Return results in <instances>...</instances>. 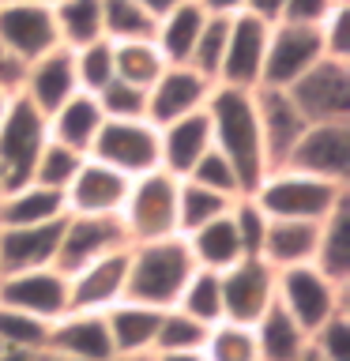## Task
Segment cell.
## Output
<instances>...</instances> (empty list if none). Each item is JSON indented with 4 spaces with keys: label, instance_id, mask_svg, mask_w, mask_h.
<instances>
[{
    "label": "cell",
    "instance_id": "1",
    "mask_svg": "<svg viewBox=\"0 0 350 361\" xmlns=\"http://www.w3.org/2000/svg\"><path fill=\"white\" fill-rule=\"evenodd\" d=\"M207 121H211L215 151H222L230 158V166L237 169L245 192H256V185L264 180L271 162H267V151H264V135H260L253 90L215 83L211 98H207Z\"/></svg>",
    "mask_w": 350,
    "mask_h": 361
},
{
    "label": "cell",
    "instance_id": "2",
    "mask_svg": "<svg viewBox=\"0 0 350 361\" xmlns=\"http://www.w3.org/2000/svg\"><path fill=\"white\" fill-rule=\"evenodd\" d=\"M192 271H196V259H192L188 241L181 233L128 245V290H124V298L155 305V309H174Z\"/></svg>",
    "mask_w": 350,
    "mask_h": 361
},
{
    "label": "cell",
    "instance_id": "3",
    "mask_svg": "<svg viewBox=\"0 0 350 361\" xmlns=\"http://www.w3.org/2000/svg\"><path fill=\"white\" fill-rule=\"evenodd\" d=\"M256 203L267 211V219H294V222H324L343 200H350L346 185L324 177H309L298 169L275 166L256 185Z\"/></svg>",
    "mask_w": 350,
    "mask_h": 361
},
{
    "label": "cell",
    "instance_id": "4",
    "mask_svg": "<svg viewBox=\"0 0 350 361\" xmlns=\"http://www.w3.org/2000/svg\"><path fill=\"white\" fill-rule=\"evenodd\" d=\"M121 226L128 233V245L140 241H158V237L177 233V177L166 169H151V173L135 177L128 185L121 207Z\"/></svg>",
    "mask_w": 350,
    "mask_h": 361
},
{
    "label": "cell",
    "instance_id": "5",
    "mask_svg": "<svg viewBox=\"0 0 350 361\" xmlns=\"http://www.w3.org/2000/svg\"><path fill=\"white\" fill-rule=\"evenodd\" d=\"M350 286H335L316 264L301 267H282L275 271V301L298 320L305 331H316L324 320H332L335 312L350 309Z\"/></svg>",
    "mask_w": 350,
    "mask_h": 361
},
{
    "label": "cell",
    "instance_id": "6",
    "mask_svg": "<svg viewBox=\"0 0 350 361\" xmlns=\"http://www.w3.org/2000/svg\"><path fill=\"white\" fill-rule=\"evenodd\" d=\"M45 140H49V117L42 109H34L23 94H16L4 121H0V177H4V192L30 180Z\"/></svg>",
    "mask_w": 350,
    "mask_h": 361
},
{
    "label": "cell",
    "instance_id": "7",
    "mask_svg": "<svg viewBox=\"0 0 350 361\" xmlns=\"http://www.w3.org/2000/svg\"><path fill=\"white\" fill-rule=\"evenodd\" d=\"M286 94L305 117V124L350 121V61L320 56L309 72L286 87Z\"/></svg>",
    "mask_w": 350,
    "mask_h": 361
},
{
    "label": "cell",
    "instance_id": "8",
    "mask_svg": "<svg viewBox=\"0 0 350 361\" xmlns=\"http://www.w3.org/2000/svg\"><path fill=\"white\" fill-rule=\"evenodd\" d=\"M87 158L135 180L158 169V128L151 121H106Z\"/></svg>",
    "mask_w": 350,
    "mask_h": 361
},
{
    "label": "cell",
    "instance_id": "9",
    "mask_svg": "<svg viewBox=\"0 0 350 361\" xmlns=\"http://www.w3.org/2000/svg\"><path fill=\"white\" fill-rule=\"evenodd\" d=\"M279 166L346 185L350 180V121L305 124V132L294 140V147Z\"/></svg>",
    "mask_w": 350,
    "mask_h": 361
},
{
    "label": "cell",
    "instance_id": "10",
    "mask_svg": "<svg viewBox=\"0 0 350 361\" xmlns=\"http://www.w3.org/2000/svg\"><path fill=\"white\" fill-rule=\"evenodd\" d=\"M128 248V233L117 214H64L61 245H56V267L64 275H76L79 267L95 259Z\"/></svg>",
    "mask_w": 350,
    "mask_h": 361
},
{
    "label": "cell",
    "instance_id": "11",
    "mask_svg": "<svg viewBox=\"0 0 350 361\" xmlns=\"http://www.w3.org/2000/svg\"><path fill=\"white\" fill-rule=\"evenodd\" d=\"M56 45L61 38H56L49 0H0V49L30 64Z\"/></svg>",
    "mask_w": 350,
    "mask_h": 361
},
{
    "label": "cell",
    "instance_id": "12",
    "mask_svg": "<svg viewBox=\"0 0 350 361\" xmlns=\"http://www.w3.org/2000/svg\"><path fill=\"white\" fill-rule=\"evenodd\" d=\"M324 56L320 30L316 27H294V23H271L267 30V53H264V75L260 87H279L286 90L298 75Z\"/></svg>",
    "mask_w": 350,
    "mask_h": 361
},
{
    "label": "cell",
    "instance_id": "13",
    "mask_svg": "<svg viewBox=\"0 0 350 361\" xmlns=\"http://www.w3.org/2000/svg\"><path fill=\"white\" fill-rule=\"evenodd\" d=\"M0 305L53 324L68 312V275L56 264L0 275Z\"/></svg>",
    "mask_w": 350,
    "mask_h": 361
},
{
    "label": "cell",
    "instance_id": "14",
    "mask_svg": "<svg viewBox=\"0 0 350 361\" xmlns=\"http://www.w3.org/2000/svg\"><path fill=\"white\" fill-rule=\"evenodd\" d=\"M222 275V320L253 327L275 301V267L260 256H245Z\"/></svg>",
    "mask_w": 350,
    "mask_h": 361
},
{
    "label": "cell",
    "instance_id": "15",
    "mask_svg": "<svg viewBox=\"0 0 350 361\" xmlns=\"http://www.w3.org/2000/svg\"><path fill=\"white\" fill-rule=\"evenodd\" d=\"M215 83L200 75L192 64H166L162 75L147 87V121L155 128H166L169 121H181L188 113L207 109Z\"/></svg>",
    "mask_w": 350,
    "mask_h": 361
},
{
    "label": "cell",
    "instance_id": "16",
    "mask_svg": "<svg viewBox=\"0 0 350 361\" xmlns=\"http://www.w3.org/2000/svg\"><path fill=\"white\" fill-rule=\"evenodd\" d=\"M267 30H271V23L256 19V16H245V11H241V16H234L230 19V34H226L219 79H215V83L237 87V90H256L260 75H264Z\"/></svg>",
    "mask_w": 350,
    "mask_h": 361
},
{
    "label": "cell",
    "instance_id": "17",
    "mask_svg": "<svg viewBox=\"0 0 350 361\" xmlns=\"http://www.w3.org/2000/svg\"><path fill=\"white\" fill-rule=\"evenodd\" d=\"M128 290V248L109 252L68 275V312H106Z\"/></svg>",
    "mask_w": 350,
    "mask_h": 361
},
{
    "label": "cell",
    "instance_id": "18",
    "mask_svg": "<svg viewBox=\"0 0 350 361\" xmlns=\"http://www.w3.org/2000/svg\"><path fill=\"white\" fill-rule=\"evenodd\" d=\"M128 185L132 180L117 173V169L102 166L95 158H83L79 173L64 188V211L68 214H121Z\"/></svg>",
    "mask_w": 350,
    "mask_h": 361
},
{
    "label": "cell",
    "instance_id": "19",
    "mask_svg": "<svg viewBox=\"0 0 350 361\" xmlns=\"http://www.w3.org/2000/svg\"><path fill=\"white\" fill-rule=\"evenodd\" d=\"M76 90H79V83H76L72 49L56 45V49H49L45 56H38V61L27 64V75H23V90H19V94L27 98L34 109H42L45 117H53V113L61 109Z\"/></svg>",
    "mask_w": 350,
    "mask_h": 361
},
{
    "label": "cell",
    "instance_id": "20",
    "mask_svg": "<svg viewBox=\"0 0 350 361\" xmlns=\"http://www.w3.org/2000/svg\"><path fill=\"white\" fill-rule=\"evenodd\" d=\"M45 354H61L72 361H113L117 357L102 312H64L61 320H53Z\"/></svg>",
    "mask_w": 350,
    "mask_h": 361
},
{
    "label": "cell",
    "instance_id": "21",
    "mask_svg": "<svg viewBox=\"0 0 350 361\" xmlns=\"http://www.w3.org/2000/svg\"><path fill=\"white\" fill-rule=\"evenodd\" d=\"M211 121L207 109L188 113L181 121H169L166 128H158V169H166L169 177H188L192 166L211 151Z\"/></svg>",
    "mask_w": 350,
    "mask_h": 361
},
{
    "label": "cell",
    "instance_id": "22",
    "mask_svg": "<svg viewBox=\"0 0 350 361\" xmlns=\"http://www.w3.org/2000/svg\"><path fill=\"white\" fill-rule=\"evenodd\" d=\"M166 309H155V305L143 301H117L113 309H106V331L113 343V354L117 357H147L155 354V335L158 324H162Z\"/></svg>",
    "mask_w": 350,
    "mask_h": 361
},
{
    "label": "cell",
    "instance_id": "23",
    "mask_svg": "<svg viewBox=\"0 0 350 361\" xmlns=\"http://www.w3.org/2000/svg\"><path fill=\"white\" fill-rule=\"evenodd\" d=\"M253 98H256V121H260V135H264L267 162L275 169L294 147V140L305 132V117L290 102L286 90H279V87H256Z\"/></svg>",
    "mask_w": 350,
    "mask_h": 361
},
{
    "label": "cell",
    "instance_id": "24",
    "mask_svg": "<svg viewBox=\"0 0 350 361\" xmlns=\"http://www.w3.org/2000/svg\"><path fill=\"white\" fill-rule=\"evenodd\" d=\"M61 222H64V219H61ZM61 222H45V226H4V230H0V275L56 264Z\"/></svg>",
    "mask_w": 350,
    "mask_h": 361
},
{
    "label": "cell",
    "instance_id": "25",
    "mask_svg": "<svg viewBox=\"0 0 350 361\" xmlns=\"http://www.w3.org/2000/svg\"><path fill=\"white\" fill-rule=\"evenodd\" d=\"M316 245H320V222H294V219H271L264 252L260 259L275 271L282 267H301L316 259Z\"/></svg>",
    "mask_w": 350,
    "mask_h": 361
},
{
    "label": "cell",
    "instance_id": "26",
    "mask_svg": "<svg viewBox=\"0 0 350 361\" xmlns=\"http://www.w3.org/2000/svg\"><path fill=\"white\" fill-rule=\"evenodd\" d=\"M64 192L45 188V185H27L8 188L0 196V230L4 226H45V222H61L64 219Z\"/></svg>",
    "mask_w": 350,
    "mask_h": 361
},
{
    "label": "cell",
    "instance_id": "27",
    "mask_svg": "<svg viewBox=\"0 0 350 361\" xmlns=\"http://www.w3.org/2000/svg\"><path fill=\"white\" fill-rule=\"evenodd\" d=\"M102 124H106V117H102V109H98V98L87 94V90H76V94L49 117V140L87 154L90 143H95V135L102 132Z\"/></svg>",
    "mask_w": 350,
    "mask_h": 361
},
{
    "label": "cell",
    "instance_id": "28",
    "mask_svg": "<svg viewBox=\"0 0 350 361\" xmlns=\"http://www.w3.org/2000/svg\"><path fill=\"white\" fill-rule=\"evenodd\" d=\"M203 23H207V16L196 8V0H185V4H177L174 11H166L162 19H155L151 42L158 45V53H162L166 64H188Z\"/></svg>",
    "mask_w": 350,
    "mask_h": 361
},
{
    "label": "cell",
    "instance_id": "29",
    "mask_svg": "<svg viewBox=\"0 0 350 361\" xmlns=\"http://www.w3.org/2000/svg\"><path fill=\"white\" fill-rule=\"evenodd\" d=\"M260 361H298L301 350L309 346V331L282 309L279 301H271V309L253 324Z\"/></svg>",
    "mask_w": 350,
    "mask_h": 361
},
{
    "label": "cell",
    "instance_id": "30",
    "mask_svg": "<svg viewBox=\"0 0 350 361\" xmlns=\"http://www.w3.org/2000/svg\"><path fill=\"white\" fill-rule=\"evenodd\" d=\"M181 237L188 241V252L196 259V267H203V271H226V267H234L237 259H245L237 230L230 222V211L219 214V219L207 222V226H200V230L181 233Z\"/></svg>",
    "mask_w": 350,
    "mask_h": 361
},
{
    "label": "cell",
    "instance_id": "31",
    "mask_svg": "<svg viewBox=\"0 0 350 361\" xmlns=\"http://www.w3.org/2000/svg\"><path fill=\"white\" fill-rule=\"evenodd\" d=\"M316 267L324 271L335 286H350V200L320 222V245H316Z\"/></svg>",
    "mask_w": 350,
    "mask_h": 361
},
{
    "label": "cell",
    "instance_id": "32",
    "mask_svg": "<svg viewBox=\"0 0 350 361\" xmlns=\"http://www.w3.org/2000/svg\"><path fill=\"white\" fill-rule=\"evenodd\" d=\"M53 23L64 49H79V45L106 38L102 34V0H53Z\"/></svg>",
    "mask_w": 350,
    "mask_h": 361
},
{
    "label": "cell",
    "instance_id": "33",
    "mask_svg": "<svg viewBox=\"0 0 350 361\" xmlns=\"http://www.w3.org/2000/svg\"><path fill=\"white\" fill-rule=\"evenodd\" d=\"M162 53L151 38H132V42H113V79H124L132 87H151L162 75Z\"/></svg>",
    "mask_w": 350,
    "mask_h": 361
},
{
    "label": "cell",
    "instance_id": "34",
    "mask_svg": "<svg viewBox=\"0 0 350 361\" xmlns=\"http://www.w3.org/2000/svg\"><path fill=\"white\" fill-rule=\"evenodd\" d=\"M174 309H181V312H188L192 320L215 327L222 320V275H219V271L196 267L188 275V282H185V290H181V298H177Z\"/></svg>",
    "mask_w": 350,
    "mask_h": 361
},
{
    "label": "cell",
    "instance_id": "35",
    "mask_svg": "<svg viewBox=\"0 0 350 361\" xmlns=\"http://www.w3.org/2000/svg\"><path fill=\"white\" fill-rule=\"evenodd\" d=\"M230 196L196 185V180H177V233H192L200 226L215 222L219 214L230 211Z\"/></svg>",
    "mask_w": 350,
    "mask_h": 361
},
{
    "label": "cell",
    "instance_id": "36",
    "mask_svg": "<svg viewBox=\"0 0 350 361\" xmlns=\"http://www.w3.org/2000/svg\"><path fill=\"white\" fill-rule=\"evenodd\" d=\"M203 361H260V346H256V331L248 324H234V320H219L207 327L203 338Z\"/></svg>",
    "mask_w": 350,
    "mask_h": 361
},
{
    "label": "cell",
    "instance_id": "37",
    "mask_svg": "<svg viewBox=\"0 0 350 361\" xmlns=\"http://www.w3.org/2000/svg\"><path fill=\"white\" fill-rule=\"evenodd\" d=\"M102 34L109 42H132V38H151L155 19L135 4V0H102Z\"/></svg>",
    "mask_w": 350,
    "mask_h": 361
},
{
    "label": "cell",
    "instance_id": "38",
    "mask_svg": "<svg viewBox=\"0 0 350 361\" xmlns=\"http://www.w3.org/2000/svg\"><path fill=\"white\" fill-rule=\"evenodd\" d=\"M203 338H207V324L192 320V316L181 312V309H166L162 324H158V335H155V354H188V350H203Z\"/></svg>",
    "mask_w": 350,
    "mask_h": 361
},
{
    "label": "cell",
    "instance_id": "39",
    "mask_svg": "<svg viewBox=\"0 0 350 361\" xmlns=\"http://www.w3.org/2000/svg\"><path fill=\"white\" fill-rule=\"evenodd\" d=\"M0 343H4V350L45 354V343H49V324L38 320V316H30V312H19V309L0 305Z\"/></svg>",
    "mask_w": 350,
    "mask_h": 361
},
{
    "label": "cell",
    "instance_id": "40",
    "mask_svg": "<svg viewBox=\"0 0 350 361\" xmlns=\"http://www.w3.org/2000/svg\"><path fill=\"white\" fill-rule=\"evenodd\" d=\"M83 158H87V154L72 151V147H64V143H56V140H45V147L38 151V162H34L30 180H34V185H45V188L64 192L68 180L79 173Z\"/></svg>",
    "mask_w": 350,
    "mask_h": 361
},
{
    "label": "cell",
    "instance_id": "41",
    "mask_svg": "<svg viewBox=\"0 0 350 361\" xmlns=\"http://www.w3.org/2000/svg\"><path fill=\"white\" fill-rule=\"evenodd\" d=\"M72 64H76V83L87 94H98L102 87L113 79V42L98 38L90 45H79L72 49Z\"/></svg>",
    "mask_w": 350,
    "mask_h": 361
},
{
    "label": "cell",
    "instance_id": "42",
    "mask_svg": "<svg viewBox=\"0 0 350 361\" xmlns=\"http://www.w3.org/2000/svg\"><path fill=\"white\" fill-rule=\"evenodd\" d=\"M230 222H234V230H237V241H241V252L245 256H260L264 252V237H267V211L256 203V196H237L230 203Z\"/></svg>",
    "mask_w": 350,
    "mask_h": 361
},
{
    "label": "cell",
    "instance_id": "43",
    "mask_svg": "<svg viewBox=\"0 0 350 361\" xmlns=\"http://www.w3.org/2000/svg\"><path fill=\"white\" fill-rule=\"evenodd\" d=\"M98 109L106 121H147V90L132 87L124 79H109L98 90Z\"/></svg>",
    "mask_w": 350,
    "mask_h": 361
},
{
    "label": "cell",
    "instance_id": "44",
    "mask_svg": "<svg viewBox=\"0 0 350 361\" xmlns=\"http://www.w3.org/2000/svg\"><path fill=\"white\" fill-rule=\"evenodd\" d=\"M181 180H196V185L219 192V196H230V200L245 196V185H241V177H237V169L230 166V158H226L222 151H215V147L192 166V173L181 177Z\"/></svg>",
    "mask_w": 350,
    "mask_h": 361
},
{
    "label": "cell",
    "instance_id": "45",
    "mask_svg": "<svg viewBox=\"0 0 350 361\" xmlns=\"http://www.w3.org/2000/svg\"><path fill=\"white\" fill-rule=\"evenodd\" d=\"M226 34H230V19H211L207 16V23H203V30H200V38H196V49H192V56H188V64L196 68L200 75H207L211 83L219 79Z\"/></svg>",
    "mask_w": 350,
    "mask_h": 361
},
{
    "label": "cell",
    "instance_id": "46",
    "mask_svg": "<svg viewBox=\"0 0 350 361\" xmlns=\"http://www.w3.org/2000/svg\"><path fill=\"white\" fill-rule=\"evenodd\" d=\"M309 343L320 350L327 361H350V309L335 312L309 335Z\"/></svg>",
    "mask_w": 350,
    "mask_h": 361
},
{
    "label": "cell",
    "instance_id": "47",
    "mask_svg": "<svg viewBox=\"0 0 350 361\" xmlns=\"http://www.w3.org/2000/svg\"><path fill=\"white\" fill-rule=\"evenodd\" d=\"M316 30H320L324 56H332V61H350V0H339Z\"/></svg>",
    "mask_w": 350,
    "mask_h": 361
},
{
    "label": "cell",
    "instance_id": "48",
    "mask_svg": "<svg viewBox=\"0 0 350 361\" xmlns=\"http://www.w3.org/2000/svg\"><path fill=\"white\" fill-rule=\"evenodd\" d=\"M335 4H339V0H286L279 23H294V27H320Z\"/></svg>",
    "mask_w": 350,
    "mask_h": 361
},
{
    "label": "cell",
    "instance_id": "49",
    "mask_svg": "<svg viewBox=\"0 0 350 361\" xmlns=\"http://www.w3.org/2000/svg\"><path fill=\"white\" fill-rule=\"evenodd\" d=\"M23 75H27V61H19L16 53L0 49V90L19 94V90H23Z\"/></svg>",
    "mask_w": 350,
    "mask_h": 361
},
{
    "label": "cell",
    "instance_id": "50",
    "mask_svg": "<svg viewBox=\"0 0 350 361\" xmlns=\"http://www.w3.org/2000/svg\"><path fill=\"white\" fill-rule=\"evenodd\" d=\"M196 8L211 19H234L245 11V0H196Z\"/></svg>",
    "mask_w": 350,
    "mask_h": 361
},
{
    "label": "cell",
    "instance_id": "51",
    "mask_svg": "<svg viewBox=\"0 0 350 361\" xmlns=\"http://www.w3.org/2000/svg\"><path fill=\"white\" fill-rule=\"evenodd\" d=\"M282 4H286V0H245V16H256L264 23H279Z\"/></svg>",
    "mask_w": 350,
    "mask_h": 361
},
{
    "label": "cell",
    "instance_id": "52",
    "mask_svg": "<svg viewBox=\"0 0 350 361\" xmlns=\"http://www.w3.org/2000/svg\"><path fill=\"white\" fill-rule=\"evenodd\" d=\"M135 4H140L151 19H162L166 11H174L177 4H185V0H135Z\"/></svg>",
    "mask_w": 350,
    "mask_h": 361
},
{
    "label": "cell",
    "instance_id": "53",
    "mask_svg": "<svg viewBox=\"0 0 350 361\" xmlns=\"http://www.w3.org/2000/svg\"><path fill=\"white\" fill-rule=\"evenodd\" d=\"M155 361H203L200 350H188V354H151Z\"/></svg>",
    "mask_w": 350,
    "mask_h": 361
},
{
    "label": "cell",
    "instance_id": "54",
    "mask_svg": "<svg viewBox=\"0 0 350 361\" xmlns=\"http://www.w3.org/2000/svg\"><path fill=\"white\" fill-rule=\"evenodd\" d=\"M0 361H42V354H27V350H4Z\"/></svg>",
    "mask_w": 350,
    "mask_h": 361
},
{
    "label": "cell",
    "instance_id": "55",
    "mask_svg": "<svg viewBox=\"0 0 350 361\" xmlns=\"http://www.w3.org/2000/svg\"><path fill=\"white\" fill-rule=\"evenodd\" d=\"M298 361H327V357H324V354H320V350H316V346L309 343V346H305V350H301V357H298Z\"/></svg>",
    "mask_w": 350,
    "mask_h": 361
},
{
    "label": "cell",
    "instance_id": "56",
    "mask_svg": "<svg viewBox=\"0 0 350 361\" xmlns=\"http://www.w3.org/2000/svg\"><path fill=\"white\" fill-rule=\"evenodd\" d=\"M11 98H16V94H8V90H0V121H4V113H8V106H11Z\"/></svg>",
    "mask_w": 350,
    "mask_h": 361
},
{
    "label": "cell",
    "instance_id": "57",
    "mask_svg": "<svg viewBox=\"0 0 350 361\" xmlns=\"http://www.w3.org/2000/svg\"><path fill=\"white\" fill-rule=\"evenodd\" d=\"M42 361H72V357H61V354H42Z\"/></svg>",
    "mask_w": 350,
    "mask_h": 361
},
{
    "label": "cell",
    "instance_id": "58",
    "mask_svg": "<svg viewBox=\"0 0 350 361\" xmlns=\"http://www.w3.org/2000/svg\"><path fill=\"white\" fill-rule=\"evenodd\" d=\"M113 361H155V357L147 354V357H113Z\"/></svg>",
    "mask_w": 350,
    "mask_h": 361
},
{
    "label": "cell",
    "instance_id": "59",
    "mask_svg": "<svg viewBox=\"0 0 350 361\" xmlns=\"http://www.w3.org/2000/svg\"><path fill=\"white\" fill-rule=\"evenodd\" d=\"M0 196H4V177H0Z\"/></svg>",
    "mask_w": 350,
    "mask_h": 361
},
{
    "label": "cell",
    "instance_id": "60",
    "mask_svg": "<svg viewBox=\"0 0 350 361\" xmlns=\"http://www.w3.org/2000/svg\"><path fill=\"white\" fill-rule=\"evenodd\" d=\"M0 354H4V343H0Z\"/></svg>",
    "mask_w": 350,
    "mask_h": 361
},
{
    "label": "cell",
    "instance_id": "61",
    "mask_svg": "<svg viewBox=\"0 0 350 361\" xmlns=\"http://www.w3.org/2000/svg\"><path fill=\"white\" fill-rule=\"evenodd\" d=\"M49 4H53V0H49Z\"/></svg>",
    "mask_w": 350,
    "mask_h": 361
}]
</instances>
